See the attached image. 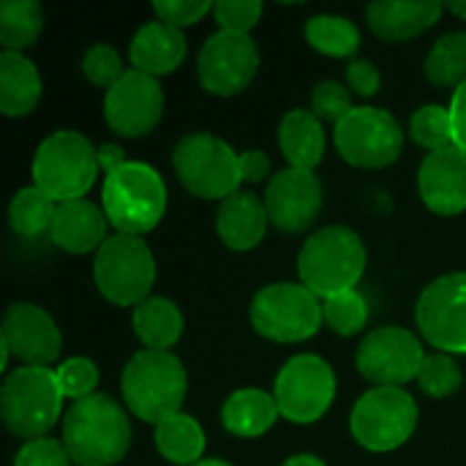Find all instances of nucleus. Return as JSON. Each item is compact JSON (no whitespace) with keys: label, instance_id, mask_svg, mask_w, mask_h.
I'll list each match as a JSON object with an SVG mask.
<instances>
[{"label":"nucleus","instance_id":"nucleus-11","mask_svg":"<svg viewBox=\"0 0 466 466\" xmlns=\"http://www.w3.org/2000/svg\"><path fill=\"white\" fill-rule=\"evenodd\" d=\"M339 156L358 169H385L404 150L399 120L377 106H355L333 131Z\"/></svg>","mask_w":466,"mask_h":466},{"label":"nucleus","instance_id":"nucleus-4","mask_svg":"<svg viewBox=\"0 0 466 466\" xmlns=\"http://www.w3.org/2000/svg\"><path fill=\"white\" fill-rule=\"evenodd\" d=\"M101 208L117 235L142 238L153 232L167 213V186L153 167L128 161L104 177Z\"/></svg>","mask_w":466,"mask_h":466},{"label":"nucleus","instance_id":"nucleus-35","mask_svg":"<svg viewBox=\"0 0 466 466\" xmlns=\"http://www.w3.org/2000/svg\"><path fill=\"white\" fill-rule=\"evenodd\" d=\"M461 382H464L461 369H459V363L448 352L426 355V360L420 366V374H418V385H420V390L426 396L448 399V396H453L461 388Z\"/></svg>","mask_w":466,"mask_h":466},{"label":"nucleus","instance_id":"nucleus-3","mask_svg":"<svg viewBox=\"0 0 466 466\" xmlns=\"http://www.w3.org/2000/svg\"><path fill=\"white\" fill-rule=\"evenodd\" d=\"M366 273V243L363 238L341 224L314 232L298 254L300 284L309 287L319 300L341 292H352Z\"/></svg>","mask_w":466,"mask_h":466},{"label":"nucleus","instance_id":"nucleus-15","mask_svg":"<svg viewBox=\"0 0 466 466\" xmlns=\"http://www.w3.org/2000/svg\"><path fill=\"white\" fill-rule=\"evenodd\" d=\"M423 339L448 355H466V273H448L431 281L415 306Z\"/></svg>","mask_w":466,"mask_h":466},{"label":"nucleus","instance_id":"nucleus-20","mask_svg":"<svg viewBox=\"0 0 466 466\" xmlns=\"http://www.w3.org/2000/svg\"><path fill=\"white\" fill-rule=\"evenodd\" d=\"M106 213L90 199L60 202L52 218L49 240L66 254H90L106 243Z\"/></svg>","mask_w":466,"mask_h":466},{"label":"nucleus","instance_id":"nucleus-33","mask_svg":"<svg viewBox=\"0 0 466 466\" xmlns=\"http://www.w3.org/2000/svg\"><path fill=\"white\" fill-rule=\"evenodd\" d=\"M410 137L415 139V145L426 147L429 153L453 147V117H451V109H445L440 104L420 106L412 115V120H410Z\"/></svg>","mask_w":466,"mask_h":466},{"label":"nucleus","instance_id":"nucleus-2","mask_svg":"<svg viewBox=\"0 0 466 466\" xmlns=\"http://www.w3.org/2000/svg\"><path fill=\"white\" fill-rule=\"evenodd\" d=\"M120 390L131 415L158 426L161 420L180 412L188 377L180 358L169 350H142L126 363Z\"/></svg>","mask_w":466,"mask_h":466},{"label":"nucleus","instance_id":"nucleus-23","mask_svg":"<svg viewBox=\"0 0 466 466\" xmlns=\"http://www.w3.org/2000/svg\"><path fill=\"white\" fill-rule=\"evenodd\" d=\"M442 16V3L418 0V3H399V0H380L366 8V22L374 35L382 41L399 44L423 35L434 27Z\"/></svg>","mask_w":466,"mask_h":466},{"label":"nucleus","instance_id":"nucleus-21","mask_svg":"<svg viewBox=\"0 0 466 466\" xmlns=\"http://www.w3.org/2000/svg\"><path fill=\"white\" fill-rule=\"evenodd\" d=\"M128 57L131 68L158 79L180 68L186 60V35L180 27H172L161 19L145 22L128 44Z\"/></svg>","mask_w":466,"mask_h":466},{"label":"nucleus","instance_id":"nucleus-28","mask_svg":"<svg viewBox=\"0 0 466 466\" xmlns=\"http://www.w3.org/2000/svg\"><path fill=\"white\" fill-rule=\"evenodd\" d=\"M156 451L177 466H194L205 453V431L191 415H172L156 426Z\"/></svg>","mask_w":466,"mask_h":466},{"label":"nucleus","instance_id":"nucleus-5","mask_svg":"<svg viewBox=\"0 0 466 466\" xmlns=\"http://www.w3.org/2000/svg\"><path fill=\"white\" fill-rule=\"evenodd\" d=\"M98 172V147H93L85 134L71 128L49 134L33 156V186L57 205L85 199Z\"/></svg>","mask_w":466,"mask_h":466},{"label":"nucleus","instance_id":"nucleus-25","mask_svg":"<svg viewBox=\"0 0 466 466\" xmlns=\"http://www.w3.org/2000/svg\"><path fill=\"white\" fill-rule=\"evenodd\" d=\"M41 74L22 52L0 55V112L5 117H25L41 101Z\"/></svg>","mask_w":466,"mask_h":466},{"label":"nucleus","instance_id":"nucleus-39","mask_svg":"<svg viewBox=\"0 0 466 466\" xmlns=\"http://www.w3.org/2000/svg\"><path fill=\"white\" fill-rule=\"evenodd\" d=\"M265 5L259 0H218L213 3V16L221 30L229 33H251V27L262 19Z\"/></svg>","mask_w":466,"mask_h":466},{"label":"nucleus","instance_id":"nucleus-17","mask_svg":"<svg viewBox=\"0 0 466 466\" xmlns=\"http://www.w3.org/2000/svg\"><path fill=\"white\" fill-rule=\"evenodd\" d=\"M0 366L5 369L8 358L14 355L22 366L49 369L63 350L60 330L55 319L35 303H14L8 306L0 328Z\"/></svg>","mask_w":466,"mask_h":466},{"label":"nucleus","instance_id":"nucleus-6","mask_svg":"<svg viewBox=\"0 0 466 466\" xmlns=\"http://www.w3.org/2000/svg\"><path fill=\"white\" fill-rule=\"evenodd\" d=\"M63 399L66 396L52 369L19 366L0 388L3 426L25 442L41 440L63 415Z\"/></svg>","mask_w":466,"mask_h":466},{"label":"nucleus","instance_id":"nucleus-31","mask_svg":"<svg viewBox=\"0 0 466 466\" xmlns=\"http://www.w3.org/2000/svg\"><path fill=\"white\" fill-rule=\"evenodd\" d=\"M306 41L328 57H352L360 49V30L339 14H317L306 22Z\"/></svg>","mask_w":466,"mask_h":466},{"label":"nucleus","instance_id":"nucleus-37","mask_svg":"<svg viewBox=\"0 0 466 466\" xmlns=\"http://www.w3.org/2000/svg\"><path fill=\"white\" fill-rule=\"evenodd\" d=\"M126 71H128V68H123V60H120L117 49L109 46V44H96V46H90V49L85 52V57H82V74H85L93 85L106 87V90H109Z\"/></svg>","mask_w":466,"mask_h":466},{"label":"nucleus","instance_id":"nucleus-18","mask_svg":"<svg viewBox=\"0 0 466 466\" xmlns=\"http://www.w3.org/2000/svg\"><path fill=\"white\" fill-rule=\"evenodd\" d=\"M265 210L276 229L298 235L306 232L322 213V183L306 169H281L270 177L265 191Z\"/></svg>","mask_w":466,"mask_h":466},{"label":"nucleus","instance_id":"nucleus-7","mask_svg":"<svg viewBox=\"0 0 466 466\" xmlns=\"http://www.w3.org/2000/svg\"><path fill=\"white\" fill-rule=\"evenodd\" d=\"M172 169L180 186L199 199H218L238 194L240 156L213 134H186L172 150Z\"/></svg>","mask_w":466,"mask_h":466},{"label":"nucleus","instance_id":"nucleus-19","mask_svg":"<svg viewBox=\"0 0 466 466\" xmlns=\"http://www.w3.org/2000/svg\"><path fill=\"white\" fill-rule=\"evenodd\" d=\"M423 205L437 216H459L466 210V153L459 147L434 150L418 172Z\"/></svg>","mask_w":466,"mask_h":466},{"label":"nucleus","instance_id":"nucleus-10","mask_svg":"<svg viewBox=\"0 0 466 466\" xmlns=\"http://www.w3.org/2000/svg\"><path fill=\"white\" fill-rule=\"evenodd\" d=\"M350 429L366 451L390 453L415 434L418 404L404 388H371L352 407Z\"/></svg>","mask_w":466,"mask_h":466},{"label":"nucleus","instance_id":"nucleus-43","mask_svg":"<svg viewBox=\"0 0 466 466\" xmlns=\"http://www.w3.org/2000/svg\"><path fill=\"white\" fill-rule=\"evenodd\" d=\"M448 109H451V117H453V147L466 153V82H461L453 90V98H451Z\"/></svg>","mask_w":466,"mask_h":466},{"label":"nucleus","instance_id":"nucleus-46","mask_svg":"<svg viewBox=\"0 0 466 466\" xmlns=\"http://www.w3.org/2000/svg\"><path fill=\"white\" fill-rule=\"evenodd\" d=\"M281 466H328L322 459H317V456H311V453H300V456H292V459H287Z\"/></svg>","mask_w":466,"mask_h":466},{"label":"nucleus","instance_id":"nucleus-27","mask_svg":"<svg viewBox=\"0 0 466 466\" xmlns=\"http://www.w3.org/2000/svg\"><path fill=\"white\" fill-rule=\"evenodd\" d=\"M131 325L145 350H169L183 336V314L169 298L150 295L131 314Z\"/></svg>","mask_w":466,"mask_h":466},{"label":"nucleus","instance_id":"nucleus-26","mask_svg":"<svg viewBox=\"0 0 466 466\" xmlns=\"http://www.w3.org/2000/svg\"><path fill=\"white\" fill-rule=\"evenodd\" d=\"M279 404L273 393H265L259 388H240L235 390L224 407H221V423L229 434L240 440H254L262 437L265 431L273 429L279 420Z\"/></svg>","mask_w":466,"mask_h":466},{"label":"nucleus","instance_id":"nucleus-42","mask_svg":"<svg viewBox=\"0 0 466 466\" xmlns=\"http://www.w3.org/2000/svg\"><path fill=\"white\" fill-rule=\"evenodd\" d=\"M347 82H350V87L358 96L371 98L382 87V74H380V68L371 60H350V66H347Z\"/></svg>","mask_w":466,"mask_h":466},{"label":"nucleus","instance_id":"nucleus-29","mask_svg":"<svg viewBox=\"0 0 466 466\" xmlns=\"http://www.w3.org/2000/svg\"><path fill=\"white\" fill-rule=\"evenodd\" d=\"M55 210H57V202L52 197H46L35 186H27L14 194V199L8 205V224L16 238L35 240L41 235H49Z\"/></svg>","mask_w":466,"mask_h":466},{"label":"nucleus","instance_id":"nucleus-47","mask_svg":"<svg viewBox=\"0 0 466 466\" xmlns=\"http://www.w3.org/2000/svg\"><path fill=\"white\" fill-rule=\"evenodd\" d=\"M448 11L456 14L459 19H466V0H453V3H448Z\"/></svg>","mask_w":466,"mask_h":466},{"label":"nucleus","instance_id":"nucleus-12","mask_svg":"<svg viewBox=\"0 0 466 466\" xmlns=\"http://www.w3.org/2000/svg\"><path fill=\"white\" fill-rule=\"evenodd\" d=\"M279 412L298 426L317 423L336 399V374L319 355H298L287 360L273 388Z\"/></svg>","mask_w":466,"mask_h":466},{"label":"nucleus","instance_id":"nucleus-24","mask_svg":"<svg viewBox=\"0 0 466 466\" xmlns=\"http://www.w3.org/2000/svg\"><path fill=\"white\" fill-rule=\"evenodd\" d=\"M279 147L289 167L314 172L325 156V128L311 109H292L279 123Z\"/></svg>","mask_w":466,"mask_h":466},{"label":"nucleus","instance_id":"nucleus-14","mask_svg":"<svg viewBox=\"0 0 466 466\" xmlns=\"http://www.w3.org/2000/svg\"><path fill=\"white\" fill-rule=\"evenodd\" d=\"M259 71L257 41L246 33L218 30L213 33L197 57L199 85L218 98H232L243 93Z\"/></svg>","mask_w":466,"mask_h":466},{"label":"nucleus","instance_id":"nucleus-44","mask_svg":"<svg viewBox=\"0 0 466 466\" xmlns=\"http://www.w3.org/2000/svg\"><path fill=\"white\" fill-rule=\"evenodd\" d=\"M240 175L248 183H262L270 175V158L262 150H246V153H240Z\"/></svg>","mask_w":466,"mask_h":466},{"label":"nucleus","instance_id":"nucleus-30","mask_svg":"<svg viewBox=\"0 0 466 466\" xmlns=\"http://www.w3.org/2000/svg\"><path fill=\"white\" fill-rule=\"evenodd\" d=\"M44 30V8L35 0L0 3V44L3 52H22L38 41Z\"/></svg>","mask_w":466,"mask_h":466},{"label":"nucleus","instance_id":"nucleus-34","mask_svg":"<svg viewBox=\"0 0 466 466\" xmlns=\"http://www.w3.org/2000/svg\"><path fill=\"white\" fill-rule=\"evenodd\" d=\"M322 317H325V322H328V328L333 333L358 336L369 322V303L358 289L341 292V295H333V298L322 300Z\"/></svg>","mask_w":466,"mask_h":466},{"label":"nucleus","instance_id":"nucleus-41","mask_svg":"<svg viewBox=\"0 0 466 466\" xmlns=\"http://www.w3.org/2000/svg\"><path fill=\"white\" fill-rule=\"evenodd\" d=\"M153 14L156 19L183 30L188 25H197L208 14H213V3L210 0H158L153 3Z\"/></svg>","mask_w":466,"mask_h":466},{"label":"nucleus","instance_id":"nucleus-38","mask_svg":"<svg viewBox=\"0 0 466 466\" xmlns=\"http://www.w3.org/2000/svg\"><path fill=\"white\" fill-rule=\"evenodd\" d=\"M352 96L341 82L325 79L314 87L311 93V112L322 120V123H341L350 112H352Z\"/></svg>","mask_w":466,"mask_h":466},{"label":"nucleus","instance_id":"nucleus-22","mask_svg":"<svg viewBox=\"0 0 466 466\" xmlns=\"http://www.w3.org/2000/svg\"><path fill=\"white\" fill-rule=\"evenodd\" d=\"M268 210L265 202L251 191H238L218 202L216 210V232L221 243L232 251H251L265 240L268 232Z\"/></svg>","mask_w":466,"mask_h":466},{"label":"nucleus","instance_id":"nucleus-13","mask_svg":"<svg viewBox=\"0 0 466 466\" xmlns=\"http://www.w3.org/2000/svg\"><path fill=\"white\" fill-rule=\"evenodd\" d=\"M426 352L418 336L399 325H385L371 330L358 347L355 363L363 380L374 388H401L418 380Z\"/></svg>","mask_w":466,"mask_h":466},{"label":"nucleus","instance_id":"nucleus-8","mask_svg":"<svg viewBox=\"0 0 466 466\" xmlns=\"http://www.w3.org/2000/svg\"><path fill=\"white\" fill-rule=\"evenodd\" d=\"M93 281L112 306H139L156 284V257L142 238L112 235L96 251Z\"/></svg>","mask_w":466,"mask_h":466},{"label":"nucleus","instance_id":"nucleus-40","mask_svg":"<svg viewBox=\"0 0 466 466\" xmlns=\"http://www.w3.org/2000/svg\"><path fill=\"white\" fill-rule=\"evenodd\" d=\"M14 466H71V456L63 445V440H30L25 442L16 456H14Z\"/></svg>","mask_w":466,"mask_h":466},{"label":"nucleus","instance_id":"nucleus-32","mask_svg":"<svg viewBox=\"0 0 466 466\" xmlns=\"http://www.w3.org/2000/svg\"><path fill=\"white\" fill-rule=\"evenodd\" d=\"M426 76L437 87H459L466 82V30L445 33L426 55Z\"/></svg>","mask_w":466,"mask_h":466},{"label":"nucleus","instance_id":"nucleus-45","mask_svg":"<svg viewBox=\"0 0 466 466\" xmlns=\"http://www.w3.org/2000/svg\"><path fill=\"white\" fill-rule=\"evenodd\" d=\"M123 164H128V158H126V150H123L120 145L106 142V145H101V147H98V167H101L104 177H106V175H112V172H117Z\"/></svg>","mask_w":466,"mask_h":466},{"label":"nucleus","instance_id":"nucleus-48","mask_svg":"<svg viewBox=\"0 0 466 466\" xmlns=\"http://www.w3.org/2000/svg\"><path fill=\"white\" fill-rule=\"evenodd\" d=\"M194 466H232V464H227V461H221V459H208V461H199V464H194Z\"/></svg>","mask_w":466,"mask_h":466},{"label":"nucleus","instance_id":"nucleus-36","mask_svg":"<svg viewBox=\"0 0 466 466\" xmlns=\"http://www.w3.org/2000/svg\"><path fill=\"white\" fill-rule=\"evenodd\" d=\"M55 374H57V382H60L63 396L71 399V401H82V399H87V396L96 393L98 369L87 358H68L66 363L57 366Z\"/></svg>","mask_w":466,"mask_h":466},{"label":"nucleus","instance_id":"nucleus-1","mask_svg":"<svg viewBox=\"0 0 466 466\" xmlns=\"http://www.w3.org/2000/svg\"><path fill=\"white\" fill-rule=\"evenodd\" d=\"M63 445L71 464H120L131 448V423L126 410L104 393L74 401L63 418Z\"/></svg>","mask_w":466,"mask_h":466},{"label":"nucleus","instance_id":"nucleus-9","mask_svg":"<svg viewBox=\"0 0 466 466\" xmlns=\"http://www.w3.org/2000/svg\"><path fill=\"white\" fill-rule=\"evenodd\" d=\"M251 328L276 344H298L322 328V300L303 284L279 281L259 289L251 300Z\"/></svg>","mask_w":466,"mask_h":466},{"label":"nucleus","instance_id":"nucleus-16","mask_svg":"<svg viewBox=\"0 0 466 466\" xmlns=\"http://www.w3.org/2000/svg\"><path fill=\"white\" fill-rule=\"evenodd\" d=\"M164 115V90L156 76L128 68L104 96L106 126L128 139L147 137Z\"/></svg>","mask_w":466,"mask_h":466}]
</instances>
